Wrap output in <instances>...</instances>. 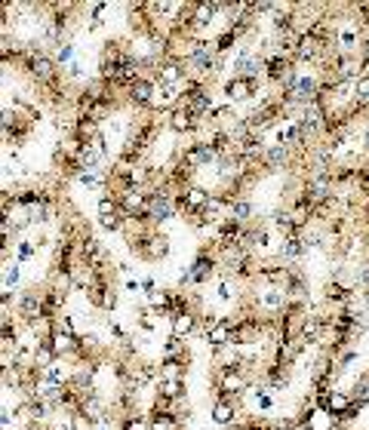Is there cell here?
<instances>
[{"mask_svg": "<svg viewBox=\"0 0 369 430\" xmlns=\"http://www.w3.org/2000/svg\"><path fill=\"white\" fill-rule=\"evenodd\" d=\"M219 252V249H216ZM216 252H209V249H200L197 252V258L191 261V268H184L182 274H179V286H203L206 280L216 274V268H221V258L216 255Z\"/></svg>", "mask_w": 369, "mask_h": 430, "instance_id": "obj_1", "label": "cell"}, {"mask_svg": "<svg viewBox=\"0 0 369 430\" xmlns=\"http://www.w3.org/2000/svg\"><path fill=\"white\" fill-rule=\"evenodd\" d=\"M175 212H179L175 194H170L166 188L151 191V206H148V224H163V221H170Z\"/></svg>", "mask_w": 369, "mask_h": 430, "instance_id": "obj_2", "label": "cell"}, {"mask_svg": "<svg viewBox=\"0 0 369 430\" xmlns=\"http://www.w3.org/2000/svg\"><path fill=\"white\" fill-rule=\"evenodd\" d=\"M179 160L194 172V170H203V166L219 163V154L209 148V142H191V145L179 154Z\"/></svg>", "mask_w": 369, "mask_h": 430, "instance_id": "obj_3", "label": "cell"}, {"mask_svg": "<svg viewBox=\"0 0 369 430\" xmlns=\"http://www.w3.org/2000/svg\"><path fill=\"white\" fill-rule=\"evenodd\" d=\"M154 99H157V80H151V77H138L129 87V101L136 108H154Z\"/></svg>", "mask_w": 369, "mask_h": 430, "instance_id": "obj_4", "label": "cell"}, {"mask_svg": "<svg viewBox=\"0 0 369 430\" xmlns=\"http://www.w3.org/2000/svg\"><path fill=\"white\" fill-rule=\"evenodd\" d=\"M200 316L197 311H184L179 316H172V335L175 338H188V335H197L200 332Z\"/></svg>", "mask_w": 369, "mask_h": 430, "instance_id": "obj_5", "label": "cell"}, {"mask_svg": "<svg viewBox=\"0 0 369 430\" xmlns=\"http://www.w3.org/2000/svg\"><path fill=\"white\" fill-rule=\"evenodd\" d=\"M258 89V80H246V77H231L225 83V96L231 101H243V99H253Z\"/></svg>", "mask_w": 369, "mask_h": 430, "instance_id": "obj_6", "label": "cell"}, {"mask_svg": "<svg viewBox=\"0 0 369 430\" xmlns=\"http://www.w3.org/2000/svg\"><path fill=\"white\" fill-rule=\"evenodd\" d=\"M302 421L311 430H336L338 427V418L332 412H326V409H308V412L302 415Z\"/></svg>", "mask_w": 369, "mask_h": 430, "instance_id": "obj_7", "label": "cell"}, {"mask_svg": "<svg viewBox=\"0 0 369 430\" xmlns=\"http://www.w3.org/2000/svg\"><path fill=\"white\" fill-rule=\"evenodd\" d=\"M170 129H172V133H194V129H200V123L191 117L188 108L179 105V108L170 111Z\"/></svg>", "mask_w": 369, "mask_h": 430, "instance_id": "obj_8", "label": "cell"}, {"mask_svg": "<svg viewBox=\"0 0 369 430\" xmlns=\"http://www.w3.org/2000/svg\"><path fill=\"white\" fill-rule=\"evenodd\" d=\"M290 154H292V148H286V145H268L262 154V163L268 170H283L290 163Z\"/></svg>", "mask_w": 369, "mask_h": 430, "instance_id": "obj_9", "label": "cell"}, {"mask_svg": "<svg viewBox=\"0 0 369 430\" xmlns=\"http://www.w3.org/2000/svg\"><path fill=\"white\" fill-rule=\"evenodd\" d=\"M237 418V409H234V399L231 397H219L216 406H212V421H216L219 427H228L231 421Z\"/></svg>", "mask_w": 369, "mask_h": 430, "instance_id": "obj_10", "label": "cell"}, {"mask_svg": "<svg viewBox=\"0 0 369 430\" xmlns=\"http://www.w3.org/2000/svg\"><path fill=\"white\" fill-rule=\"evenodd\" d=\"M157 372H160V381H157V385H166V381H184L188 366H184V360H163Z\"/></svg>", "mask_w": 369, "mask_h": 430, "instance_id": "obj_11", "label": "cell"}, {"mask_svg": "<svg viewBox=\"0 0 369 430\" xmlns=\"http://www.w3.org/2000/svg\"><path fill=\"white\" fill-rule=\"evenodd\" d=\"M148 424H151V430H182L179 412H151Z\"/></svg>", "mask_w": 369, "mask_h": 430, "instance_id": "obj_12", "label": "cell"}, {"mask_svg": "<svg viewBox=\"0 0 369 430\" xmlns=\"http://www.w3.org/2000/svg\"><path fill=\"white\" fill-rule=\"evenodd\" d=\"M304 240L302 237H286V240H280V258L283 261H299L302 255H304Z\"/></svg>", "mask_w": 369, "mask_h": 430, "instance_id": "obj_13", "label": "cell"}, {"mask_svg": "<svg viewBox=\"0 0 369 430\" xmlns=\"http://www.w3.org/2000/svg\"><path fill=\"white\" fill-rule=\"evenodd\" d=\"M228 219H234V221H240V224H246L249 219H253V203H249L246 197H231Z\"/></svg>", "mask_w": 369, "mask_h": 430, "instance_id": "obj_14", "label": "cell"}, {"mask_svg": "<svg viewBox=\"0 0 369 430\" xmlns=\"http://www.w3.org/2000/svg\"><path fill=\"white\" fill-rule=\"evenodd\" d=\"M351 399H354V406H360V409L369 406V375L354 381V387H351Z\"/></svg>", "mask_w": 369, "mask_h": 430, "instance_id": "obj_15", "label": "cell"}, {"mask_svg": "<svg viewBox=\"0 0 369 430\" xmlns=\"http://www.w3.org/2000/svg\"><path fill=\"white\" fill-rule=\"evenodd\" d=\"M68 427H71V430H96L99 421H96L92 415H87V412H71V415H68Z\"/></svg>", "mask_w": 369, "mask_h": 430, "instance_id": "obj_16", "label": "cell"}, {"mask_svg": "<svg viewBox=\"0 0 369 430\" xmlns=\"http://www.w3.org/2000/svg\"><path fill=\"white\" fill-rule=\"evenodd\" d=\"M184 394V381H166V385H160V397L166 399H179Z\"/></svg>", "mask_w": 369, "mask_h": 430, "instance_id": "obj_17", "label": "cell"}, {"mask_svg": "<svg viewBox=\"0 0 369 430\" xmlns=\"http://www.w3.org/2000/svg\"><path fill=\"white\" fill-rule=\"evenodd\" d=\"M255 403H258V409H265V412H268V409H271L274 406V399H271V394H268V390H255Z\"/></svg>", "mask_w": 369, "mask_h": 430, "instance_id": "obj_18", "label": "cell"}, {"mask_svg": "<svg viewBox=\"0 0 369 430\" xmlns=\"http://www.w3.org/2000/svg\"><path fill=\"white\" fill-rule=\"evenodd\" d=\"M4 283H6V289H13V286L18 283V261H16V265H6V277H4Z\"/></svg>", "mask_w": 369, "mask_h": 430, "instance_id": "obj_19", "label": "cell"}, {"mask_svg": "<svg viewBox=\"0 0 369 430\" xmlns=\"http://www.w3.org/2000/svg\"><path fill=\"white\" fill-rule=\"evenodd\" d=\"M123 430H151V424H148V418H129L123 421Z\"/></svg>", "mask_w": 369, "mask_h": 430, "instance_id": "obj_20", "label": "cell"}, {"mask_svg": "<svg viewBox=\"0 0 369 430\" xmlns=\"http://www.w3.org/2000/svg\"><path fill=\"white\" fill-rule=\"evenodd\" d=\"M71 59H74V46L71 43H62V50L55 53V62L65 65V62H71Z\"/></svg>", "mask_w": 369, "mask_h": 430, "instance_id": "obj_21", "label": "cell"}, {"mask_svg": "<svg viewBox=\"0 0 369 430\" xmlns=\"http://www.w3.org/2000/svg\"><path fill=\"white\" fill-rule=\"evenodd\" d=\"M31 255H34V246L28 240H22V243H18V261H25V258H31Z\"/></svg>", "mask_w": 369, "mask_h": 430, "instance_id": "obj_22", "label": "cell"}, {"mask_svg": "<svg viewBox=\"0 0 369 430\" xmlns=\"http://www.w3.org/2000/svg\"><path fill=\"white\" fill-rule=\"evenodd\" d=\"M126 292H129V295H138V292H142V283L129 277V280H126Z\"/></svg>", "mask_w": 369, "mask_h": 430, "instance_id": "obj_23", "label": "cell"}, {"mask_svg": "<svg viewBox=\"0 0 369 430\" xmlns=\"http://www.w3.org/2000/svg\"><path fill=\"white\" fill-rule=\"evenodd\" d=\"M80 74H83V68H80V62H74V65H71V68H68V77H80Z\"/></svg>", "mask_w": 369, "mask_h": 430, "instance_id": "obj_24", "label": "cell"}, {"mask_svg": "<svg viewBox=\"0 0 369 430\" xmlns=\"http://www.w3.org/2000/svg\"><path fill=\"white\" fill-rule=\"evenodd\" d=\"M363 145H366V151H369V126H366V133H363Z\"/></svg>", "mask_w": 369, "mask_h": 430, "instance_id": "obj_25", "label": "cell"}, {"mask_svg": "<svg viewBox=\"0 0 369 430\" xmlns=\"http://www.w3.org/2000/svg\"><path fill=\"white\" fill-rule=\"evenodd\" d=\"M280 430H283V427H280Z\"/></svg>", "mask_w": 369, "mask_h": 430, "instance_id": "obj_26", "label": "cell"}]
</instances>
